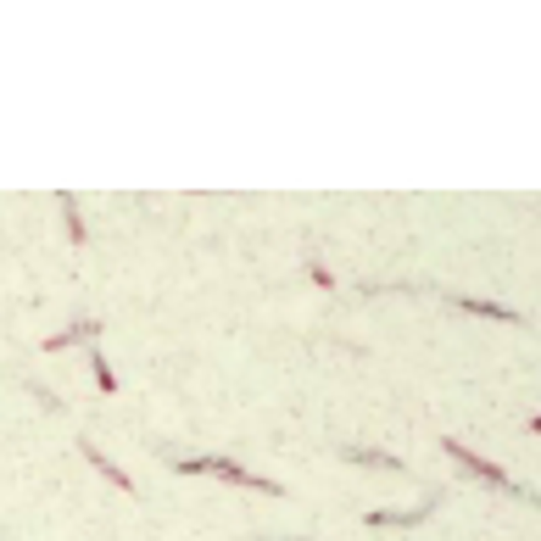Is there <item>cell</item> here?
<instances>
[{"mask_svg": "<svg viewBox=\"0 0 541 541\" xmlns=\"http://www.w3.org/2000/svg\"><path fill=\"white\" fill-rule=\"evenodd\" d=\"M179 474H218V480H235V486H246V491H268V497H279V486L274 480H263V474H246L235 458H224V452H212V458H179L173 463Z\"/></svg>", "mask_w": 541, "mask_h": 541, "instance_id": "1", "label": "cell"}, {"mask_svg": "<svg viewBox=\"0 0 541 541\" xmlns=\"http://www.w3.org/2000/svg\"><path fill=\"white\" fill-rule=\"evenodd\" d=\"M447 458H458V463H463L469 474H480V480H486V486H497V491H508V497H525V491H519L514 480H508V474H502V469L491 463V458H480V452H469V447H463V441H452V435H447Z\"/></svg>", "mask_w": 541, "mask_h": 541, "instance_id": "2", "label": "cell"}, {"mask_svg": "<svg viewBox=\"0 0 541 541\" xmlns=\"http://www.w3.org/2000/svg\"><path fill=\"white\" fill-rule=\"evenodd\" d=\"M79 452L89 458V469H95V474H101V480H107V486H117V491H135V480H129V474H123V469H117V463H112V458L101 452V447H89V441H84V447H79Z\"/></svg>", "mask_w": 541, "mask_h": 541, "instance_id": "3", "label": "cell"}, {"mask_svg": "<svg viewBox=\"0 0 541 541\" xmlns=\"http://www.w3.org/2000/svg\"><path fill=\"white\" fill-rule=\"evenodd\" d=\"M95 335H101V318H79V324H68L61 335L45 340V352H61V346H79V340H95Z\"/></svg>", "mask_w": 541, "mask_h": 541, "instance_id": "4", "label": "cell"}, {"mask_svg": "<svg viewBox=\"0 0 541 541\" xmlns=\"http://www.w3.org/2000/svg\"><path fill=\"white\" fill-rule=\"evenodd\" d=\"M430 514H435V497H430L424 508H413V514H391V508H379V514H368V525H402V530H407V525H424Z\"/></svg>", "mask_w": 541, "mask_h": 541, "instance_id": "5", "label": "cell"}, {"mask_svg": "<svg viewBox=\"0 0 541 541\" xmlns=\"http://www.w3.org/2000/svg\"><path fill=\"white\" fill-rule=\"evenodd\" d=\"M458 307H469V312H480V318H502V324H525V318H519L514 307H497V302H474V296H458Z\"/></svg>", "mask_w": 541, "mask_h": 541, "instance_id": "6", "label": "cell"}, {"mask_svg": "<svg viewBox=\"0 0 541 541\" xmlns=\"http://www.w3.org/2000/svg\"><path fill=\"white\" fill-rule=\"evenodd\" d=\"M89 368H95V386H101V391L112 396V391H117V374L107 368V358H101V352H89Z\"/></svg>", "mask_w": 541, "mask_h": 541, "instance_id": "7", "label": "cell"}, {"mask_svg": "<svg viewBox=\"0 0 541 541\" xmlns=\"http://www.w3.org/2000/svg\"><path fill=\"white\" fill-rule=\"evenodd\" d=\"M61 212H68V240L84 246V224H79V201L73 196H61Z\"/></svg>", "mask_w": 541, "mask_h": 541, "instance_id": "8", "label": "cell"}, {"mask_svg": "<svg viewBox=\"0 0 541 541\" xmlns=\"http://www.w3.org/2000/svg\"><path fill=\"white\" fill-rule=\"evenodd\" d=\"M352 463H379V469H402V458H386V452H346Z\"/></svg>", "mask_w": 541, "mask_h": 541, "instance_id": "9", "label": "cell"}]
</instances>
